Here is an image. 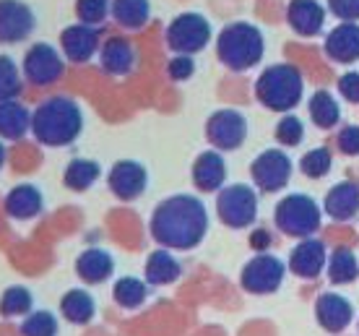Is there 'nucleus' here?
<instances>
[{
  "mask_svg": "<svg viewBox=\"0 0 359 336\" xmlns=\"http://www.w3.org/2000/svg\"><path fill=\"white\" fill-rule=\"evenodd\" d=\"M151 237L170 250H193L208 232V211L196 196H170L151 214Z\"/></svg>",
  "mask_w": 359,
  "mask_h": 336,
  "instance_id": "obj_1",
  "label": "nucleus"
},
{
  "mask_svg": "<svg viewBox=\"0 0 359 336\" xmlns=\"http://www.w3.org/2000/svg\"><path fill=\"white\" fill-rule=\"evenodd\" d=\"M83 130V112L68 97H50L32 112V133L42 146H71Z\"/></svg>",
  "mask_w": 359,
  "mask_h": 336,
  "instance_id": "obj_2",
  "label": "nucleus"
},
{
  "mask_svg": "<svg viewBox=\"0 0 359 336\" xmlns=\"http://www.w3.org/2000/svg\"><path fill=\"white\" fill-rule=\"evenodd\" d=\"M263 53H266V45H263L261 29L248 24V21H234L229 27H224L216 39V55L229 71L240 73L258 65Z\"/></svg>",
  "mask_w": 359,
  "mask_h": 336,
  "instance_id": "obj_3",
  "label": "nucleus"
},
{
  "mask_svg": "<svg viewBox=\"0 0 359 336\" xmlns=\"http://www.w3.org/2000/svg\"><path fill=\"white\" fill-rule=\"evenodd\" d=\"M302 91H305L302 73L289 63L269 65L255 81V97L273 112L294 109L302 100Z\"/></svg>",
  "mask_w": 359,
  "mask_h": 336,
  "instance_id": "obj_4",
  "label": "nucleus"
},
{
  "mask_svg": "<svg viewBox=\"0 0 359 336\" xmlns=\"http://www.w3.org/2000/svg\"><path fill=\"white\" fill-rule=\"evenodd\" d=\"M273 219L284 235L305 240L315 235V229H320V206L305 193H289L287 199L276 203Z\"/></svg>",
  "mask_w": 359,
  "mask_h": 336,
  "instance_id": "obj_5",
  "label": "nucleus"
},
{
  "mask_svg": "<svg viewBox=\"0 0 359 336\" xmlns=\"http://www.w3.org/2000/svg\"><path fill=\"white\" fill-rule=\"evenodd\" d=\"M216 214L232 229L252 227V222L258 219V196L250 185H243V182L222 188L216 196Z\"/></svg>",
  "mask_w": 359,
  "mask_h": 336,
  "instance_id": "obj_6",
  "label": "nucleus"
},
{
  "mask_svg": "<svg viewBox=\"0 0 359 336\" xmlns=\"http://www.w3.org/2000/svg\"><path fill=\"white\" fill-rule=\"evenodd\" d=\"M211 42V24L201 13H180L167 29V45L177 55H196Z\"/></svg>",
  "mask_w": 359,
  "mask_h": 336,
  "instance_id": "obj_7",
  "label": "nucleus"
},
{
  "mask_svg": "<svg viewBox=\"0 0 359 336\" xmlns=\"http://www.w3.org/2000/svg\"><path fill=\"white\" fill-rule=\"evenodd\" d=\"M284 274H287V266L281 258L271 253H258L245 264L243 274H240V284L250 295H271L281 287Z\"/></svg>",
  "mask_w": 359,
  "mask_h": 336,
  "instance_id": "obj_8",
  "label": "nucleus"
},
{
  "mask_svg": "<svg viewBox=\"0 0 359 336\" xmlns=\"http://www.w3.org/2000/svg\"><path fill=\"white\" fill-rule=\"evenodd\" d=\"M206 138L216 152H234L248 138V118L240 109H219L206 120Z\"/></svg>",
  "mask_w": 359,
  "mask_h": 336,
  "instance_id": "obj_9",
  "label": "nucleus"
},
{
  "mask_svg": "<svg viewBox=\"0 0 359 336\" xmlns=\"http://www.w3.org/2000/svg\"><path fill=\"white\" fill-rule=\"evenodd\" d=\"M65 71L60 53L47 42H36L24 55V79L34 86H50L57 83Z\"/></svg>",
  "mask_w": 359,
  "mask_h": 336,
  "instance_id": "obj_10",
  "label": "nucleus"
},
{
  "mask_svg": "<svg viewBox=\"0 0 359 336\" xmlns=\"http://www.w3.org/2000/svg\"><path fill=\"white\" fill-rule=\"evenodd\" d=\"M292 159L287 152L281 149H266L263 154H258L250 164V175L255 185L266 193H276L281 188H287L289 177H292Z\"/></svg>",
  "mask_w": 359,
  "mask_h": 336,
  "instance_id": "obj_11",
  "label": "nucleus"
},
{
  "mask_svg": "<svg viewBox=\"0 0 359 336\" xmlns=\"http://www.w3.org/2000/svg\"><path fill=\"white\" fill-rule=\"evenodd\" d=\"M109 191L115 193V199L120 201H135L141 199L149 185V173L141 162L135 159H120L112 164V170L107 175Z\"/></svg>",
  "mask_w": 359,
  "mask_h": 336,
  "instance_id": "obj_12",
  "label": "nucleus"
},
{
  "mask_svg": "<svg viewBox=\"0 0 359 336\" xmlns=\"http://www.w3.org/2000/svg\"><path fill=\"white\" fill-rule=\"evenodd\" d=\"M34 11L21 0H0V45L24 42L34 32Z\"/></svg>",
  "mask_w": 359,
  "mask_h": 336,
  "instance_id": "obj_13",
  "label": "nucleus"
},
{
  "mask_svg": "<svg viewBox=\"0 0 359 336\" xmlns=\"http://www.w3.org/2000/svg\"><path fill=\"white\" fill-rule=\"evenodd\" d=\"M315 318L323 331L328 334H341L354 321V305L339 292H323L315 302Z\"/></svg>",
  "mask_w": 359,
  "mask_h": 336,
  "instance_id": "obj_14",
  "label": "nucleus"
},
{
  "mask_svg": "<svg viewBox=\"0 0 359 336\" xmlns=\"http://www.w3.org/2000/svg\"><path fill=\"white\" fill-rule=\"evenodd\" d=\"M3 209L13 222H32L45 209V196L32 182H21L8 191V196L3 201Z\"/></svg>",
  "mask_w": 359,
  "mask_h": 336,
  "instance_id": "obj_15",
  "label": "nucleus"
},
{
  "mask_svg": "<svg viewBox=\"0 0 359 336\" xmlns=\"http://www.w3.org/2000/svg\"><path fill=\"white\" fill-rule=\"evenodd\" d=\"M325 266H328L325 246L315 237H305L289 255V269L299 279H318Z\"/></svg>",
  "mask_w": 359,
  "mask_h": 336,
  "instance_id": "obj_16",
  "label": "nucleus"
},
{
  "mask_svg": "<svg viewBox=\"0 0 359 336\" xmlns=\"http://www.w3.org/2000/svg\"><path fill=\"white\" fill-rule=\"evenodd\" d=\"M60 47L71 63H86L99 50V32L89 24H73V27L63 29Z\"/></svg>",
  "mask_w": 359,
  "mask_h": 336,
  "instance_id": "obj_17",
  "label": "nucleus"
},
{
  "mask_svg": "<svg viewBox=\"0 0 359 336\" xmlns=\"http://www.w3.org/2000/svg\"><path fill=\"white\" fill-rule=\"evenodd\" d=\"M226 180V162L224 156L219 154L216 149H208L203 154H198L193 162V182L198 191L203 193H216L224 188Z\"/></svg>",
  "mask_w": 359,
  "mask_h": 336,
  "instance_id": "obj_18",
  "label": "nucleus"
},
{
  "mask_svg": "<svg viewBox=\"0 0 359 336\" xmlns=\"http://www.w3.org/2000/svg\"><path fill=\"white\" fill-rule=\"evenodd\" d=\"M323 209L336 222H349L359 211V185L351 180L336 182L323 201Z\"/></svg>",
  "mask_w": 359,
  "mask_h": 336,
  "instance_id": "obj_19",
  "label": "nucleus"
},
{
  "mask_svg": "<svg viewBox=\"0 0 359 336\" xmlns=\"http://www.w3.org/2000/svg\"><path fill=\"white\" fill-rule=\"evenodd\" d=\"M325 55L336 63H354L359 60V24L346 21L325 36Z\"/></svg>",
  "mask_w": 359,
  "mask_h": 336,
  "instance_id": "obj_20",
  "label": "nucleus"
},
{
  "mask_svg": "<svg viewBox=\"0 0 359 336\" xmlns=\"http://www.w3.org/2000/svg\"><path fill=\"white\" fill-rule=\"evenodd\" d=\"M115 271V258L104 250V248H86L79 258H76V274L79 279L86 284H102L107 282Z\"/></svg>",
  "mask_w": 359,
  "mask_h": 336,
  "instance_id": "obj_21",
  "label": "nucleus"
},
{
  "mask_svg": "<svg viewBox=\"0 0 359 336\" xmlns=\"http://www.w3.org/2000/svg\"><path fill=\"white\" fill-rule=\"evenodd\" d=\"M289 27L294 29L297 34L302 36H315L323 29L325 11L318 0H292L287 8Z\"/></svg>",
  "mask_w": 359,
  "mask_h": 336,
  "instance_id": "obj_22",
  "label": "nucleus"
},
{
  "mask_svg": "<svg viewBox=\"0 0 359 336\" xmlns=\"http://www.w3.org/2000/svg\"><path fill=\"white\" fill-rule=\"evenodd\" d=\"M102 68L109 76H128L135 68V50L123 36H109L102 47Z\"/></svg>",
  "mask_w": 359,
  "mask_h": 336,
  "instance_id": "obj_23",
  "label": "nucleus"
},
{
  "mask_svg": "<svg viewBox=\"0 0 359 336\" xmlns=\"http://www.w3.org/2000/svg\"><path fill=\"white\" fill-rule=\"evenodd\" d=\"M182 274V266L175 255L170 253V248H162V250H154L149 258H146V269L144 276L151 287H167V284H175Z\"/></svg>",
  "mask_w": 359,
  "mask_h": 336,
  "instance_id": "obj_24",
  "label": "nucleus"
},
{
  "mask_svg": "<svg viewBox=\"0 0 359 336\" xmlns=\"http://www.w3.org/2000/svg\"><path fill=\"white\" fill-rule=\"evenodd\" d=\"M32 130V112L18 100L0 102V138L18 141Z\"/></svg>",
  "mask_w": 359,
  "mask_h": 336,
  "instance_id": "obj_25",
  "label": "nucleus"
},
{
  "mask_svg": "<svg viewBox=\"0 0 359 336\" xmlns=\"http://www.w3.org/2000/svg\"><path fill=\"white\" fill-rule=\"evenodd\" d=\"M60 316L73 326H86L97 316V302L86 290H68L60 300Z\"/></svg>",
  "mask_w": 359,
  "mask_h": 336,
  "instance_id": "obj_26",
  "label": "nucleus"
},
{
  "mask_svg": "<svg viewBox=\"0 0 359 336\" xmlns=\"http://www.w3.org/2000/svg\"><path fill=\"white\" fill-rule=\"evenodd\" d=\"M112 300H115L117 308L138 310L149 300V282L138 279V276H123L112 287Z\"/></svg>",
  "mask_w": 359,
  "mask_h": 336,
  "instance_id": "obj_27",
  "label": "nucleus"
},
{
  "mask_svg": "<svg viewBox=\"0 0 359 336\" xmlns=\"http://www.w3.org/2000/svg\"><path fill=\"white\" fill-rule=\"evenodd\" d=\"M99 175H102V167H99L94 159H71L68 167H65L63 173V182L65 188H71V191L81 193V191H89L91 185L99 180Z\"/></svg>",
  "mask_w": 359,
  "mask_h": 336,
  "instance_id": "obj_28",
  "label": "nucleus"
},
{
  "mask_svg": "<svg viewBox=\"0 0 359 336\" xmlns=\"http://www.w3.org/2000/svg\"><path fill=\"white\" fill-rule=\"evenodd\" d=\"M112 18L123 29H144V24L149 21V13H151V6L149 0H112Z\"/></svg>",
  "mask_w": 359,
  "mask_h": 336,
  "instance_id": "obj_29",
  "label": "nucleus"
},
{
  "mask_svg": "<svg viewBox=\"0 0 359 336\" xmlns=\"http://www.w3.org/2000/svg\"><path fill=\"white\" fill-rule=\"evenodd\" d=\"M310 118L318 128H333L339 126V120H341V107H339V102L333 97L331 91H315L313 97H310Z\"/></svg>",
  "mask_w": 359,
  "mask_h": 336,
  "instance_id": "obj_30",
  "label": "nucleus"
},
{
  "mask_svg": "<svg viewBox=\"0 0 359 336\" xmlns=\"http://www.w3.org/2000/svg\"><path fill=\"white\" fill-rule=\"evenodd\" d=\"M328 276L336 287H344V284H351L359 276V264L357 255L351 253L349 248H336L331 255H328Z\"/></svg>",
  "mask_w": 359,
  "mask_h": 336,
  "instance_id": "obj_31",
  "label": "nucleus"
},
{
  "mask_svg": "<svg viewBox=\"0 0 359 336\" xmlns=\"http://www.w3.org/2000/svg\"><path fill=\"white\" fill-rule=\"evenodd\" d=\"M32 308H34V297L21 284L8 287V290L3 292V297H0V316L3 318H27Z\"/></svg>",
  "mask_w": 359,
  "mask_h": 336,
  "instance_id": "obj_32",
  "label": "nucleus"
},
{
  "mask_svg": "<svg viewBox=\"0 0 359 336\" xmlns=\"http://www.w3.org/2000/svg\"><path fill=\"white\" fill-rule=\"evenodd\" d=\"M331 167H333V156L325 146L310 149V152L299 159V170H302V175L310 177V180H320V177H325V175L331 173Z\"/></svg>",
  "mask_w": 359,
  "mask_h": 336,
  "instance_id": "obj_33",
  "label": "nucleus"
},
{
  "mask_svg": "<svg viewBox=\"0 0 359 336\" xmlns=\"http://www.w3.org/2000/svg\"><path fill=\"white\" fill-rule=\"evenodd\" d=\"M21 336H57V318L50 310H32L21 323Z\"/></svg>",
  "mask_w": 359,
  "mask_h": 336,
  "instance_id": "obj_34",
  "label": "nucleus"
},
{
  "mask_svg": "<svg viewBox=\"0 0 359 336\" xmlns=\"http://www.w3.org/2000/svg\"><path fill=\"white\" fill-rule=\"evenodd\" d=\"M21 91V76H18V65L13 58L0 55V102L16 100Z\"/></svg>",
  "mask_w": 359,
  "mask_h": 336,
  "instance_id": "obj_35",
  "label": "nucleus"
},
{
  "mask_svg": "<svg viewBox=\"0 0 359 336\" xmlns=\"http://www.w3.org/2000/svg\"><path fill=\"white\" fill-rule=\"evenodd\" d=\"M109 11H112L109 0H76V16L81 24H89V27L102 24Z\"/></svg>",
  "mask_w": 359,
  "mask_h": 336,
  "instance_id": "obj_36",
  "label": "nucleus"
},
{
  "mask_svg": "<svg viewBox=\"0 0 359 336\" xmlns=\"http://www.w3.org/2000/svg\"><path fill=\"white\" fill-rule=\"evenodd\" d=\"M305 138V126L294 115H284L276 126V141L284 146H299Z\"/></svg>",
  "mask_w": 359,
  "mask_h": 336,
  "instance_id": "obj_37",
  "label": "nucleus"
},
{
  "mask_svg": "<svg viewBox=\"0 0 359 336\" xmlns=\"http://www.w3.org/2000/svg\"><path fill=\"white\" fill-rule=\"evenodd\" d=\"M167 73H170L172 81H188L190 76L196 73V63L190 55H177L167 63Z\"/></svg>",
  "mask_w": 359,
  "mask_h": 336,
  "instance_id": "obj_38",
  "label": "nucleus"
},
{
  "mask_svg": "<svg viewBox=\"0 0 359 336\" xmlns=\"http://www.w3.org/2000/svg\"><path fill=\"white\" fill-rule=\"evenodd\" d=\"M336 146L339 152L346 156H359V126H346L339 130V138H336Z\"/></svg>",
  "mask_w": 359,
  "mask_h": 336,
  "instance_id": "obj_39",
  "label": "nucleus"
},
{
  "mask_svg": "<svg viewBox=\"0 0 359 336\" xmlns=\"http://www.w3.org/2000/svg\"><path fill=\"white\" fill-rule=\"evenodd\" d=\"M328 8L341 21H357L359 18V0H328Z\"/></svg>",
  "mask_w": 359,
  "mask_h": 336,
  "instance_id": "obj_40",
  "label": "nucleus"
},
{
  "mask_svg": "<svg viewBox=\"0 0 359 336\" xmlns=\"http://www.w3.org/2000/svg\"><path fill=\"white\" fill-rule=\"evenodd\" d=\"M339 91H341V97L346 102L359 105V71L344 73L341 79H339Z\"/></svg>",
  "mask_w": 359,
  "mask_h": 336,
  "instance_id": "obj_41",
  "label": "nucleus"
},
{
  "mask_svg": "<svg viewBox=\"0 0 359 336\" xmlns=\"http://www.w3.org/2000/svg\"><path fill=\"white\" fill-rule=\"evenodd\" d=\"M250 246H252V250H269L271 248V232L269 229H252Z\"/></svg>",
  "mask_w": 359,
  "mask_h": 336,
  "instance_id": "obj_42",
  "label": "nucleus"
},
{
  "mask_svg": "<svg viewBox=\"0 0 359 336\" xmlns=\"http://www.w3.org/2000/svg\"><path fill=\"white\" fill-rule=\"evenodd\" d=\"M6 156H8L6 154V146L0 144V170H3V164H6Z\"/></svg>",
  "mask_w": 359,
  "mask_h": 336,
  "instance_id": "obj_43",
  "label": "nucleus"
}]
</instances>
